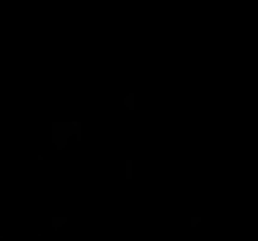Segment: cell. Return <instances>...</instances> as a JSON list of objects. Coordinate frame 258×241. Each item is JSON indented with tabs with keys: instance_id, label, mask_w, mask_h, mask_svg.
I'll return each mask as SVG.
<instances>
[{
	"instance_id": "cell-1",
	"label": "cell",
	"mask_w": 258,
	"mask_h": 241,
	"mask_svg": "<svg viewBox=\"0 0 258 241\" xmlns=\"http://www.w3.org/2000/svg\"><path fill=\"white\" fill-rule=\"evenodd\" d=\"M70 136L74 139V124H72V122H64V120L53 122V127H50V141L55 143L57 150H64V146H67Z\"/></svg>"
},
{
	"instance_id": "cell-2",
	"label": "cell",
	"mask_w": 258,
	"mask_h": 241,
	"mask_svg": "<svg viewBox=\"0 0 258 241\" xmlns=\"http://www.w3.org/2000/svg\"><path fill=\"white\" fill-rule=\"evenodd\" d=\"M72 124H74V141H82V122L72 120Z\"/></svg>"
},
{
	"instance_id": "cell-3",
	"label": "cell",
	"mask_w": 258,
	"mask_h": 241,
	"mask_svg": "<svg viewBox=\"0 0 258 241\" xmlns=\"http://www.w3.org/2000/svg\"><path fill=\"white\" fill-rule=\"evenodd\" d=\"M122 103H124V108H127V110H134V93H127Z\"/></svg>"
},
{
	"instance_id": "cell-4",
	"label": "cell",
	"mask_w": 258,
	"mask_h": 241,
	"mask_svg": "<svg viewBox=\"0 0 258 241\" xmlns=\"http://www.w3.org/2000/svg\"><path fill=\"white\" fill-rule=\"evenodd\" d=\"M64 222H67V217H55V220H53V227L57 229V227H62Z\"/></svg>"
},
{
	"instance_id": "cell-5",
	"label": "cell",
	"mask_w": 258,
	"mask_h": 241,
	"mask_svg": "<svg viewBox=\"0 0 258 241\" xmlns=\"http://www.w3.org/2000/svg\"><path fill=\"white\" fill-rule=\"evenodd\" d=\"M124 175H127V179H132V160L127 158V165H124Z\"/></svg>"
}]
</instances>
